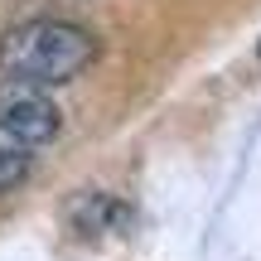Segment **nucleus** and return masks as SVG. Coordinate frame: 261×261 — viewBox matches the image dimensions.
<instances>
[{"instance_id":"1","label":"nucleus","mask_w":261,"mask_h":261,"mask_svg":"<svg viewBox=\"0 0 261 261\" xmlns=\"http://www.w3.org/2000/svg\"><path fill=\"white\" fill-rule=\"evenodd\" d=\"M97 54H102V44H97V34L87 24L39 15V19L15 24L0 39V77L48 92V87H63L73 77H83L97 63Z\"/></svg>"},{"instance_id":"2","label":"nucleus","mask_w":261,"mask_h":261,"mask_svg":"<svg viewBox=\"0 0 261 261\" xmlns=\"http://www.w3.org/2000/svg\"><path fill=\"white\" fill-rule=\"evenodd\" d=\"M58 126H63V112H58V102L44 87L5 83V92H0V130H5L19 150L48 145V140L58 136Z\"/></svg>"}]
</instances>
